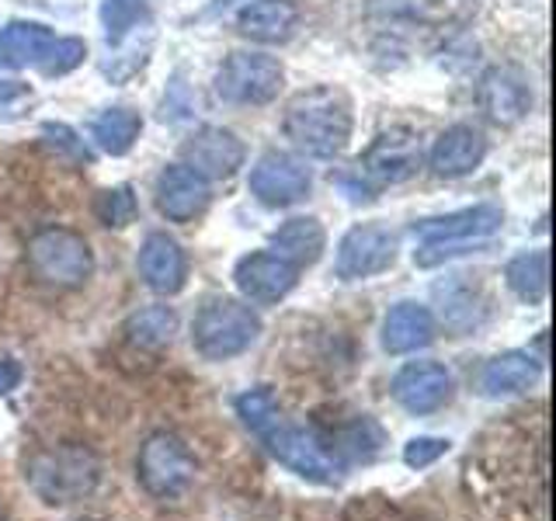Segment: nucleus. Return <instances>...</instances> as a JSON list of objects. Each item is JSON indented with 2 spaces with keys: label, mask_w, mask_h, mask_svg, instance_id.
Instances as JSON below:
<instances>
[{
  "label": "nucleus",
  "mask_w": 556,
  "mask_h": 521,
  "mask_svg": "<svg viewBox=\"0 0 556 521\" xmlns=\"http://www.w3.org/2000/svg\"><path fill=\"white\" fill-rule=\"evenodd\" d=\"M286 136L309 156H338L352 139V112L334 87H309L286 109Z\"/></svg>",
  "instance_id": "1"
},
{
  "label": "nucleus",
  "mask_w": 556,
  "mask_h": 521,
  "mask_svg": "<svg viewBox=\"0 0 556 521\" xmlns=\"http://www.w3.org/2000/svg\"><path fill=\"white\" fill-rule=\"evenodd\" d=\"M282 91V66L261 52H233L216 74V94L230 104H268Z\"/></svg>",
  "instance_id": "2"
},
{
  "label": "nucleus",
  "mask_w": 556,
  "mask_h": 521,
  "mask_svg": "<svg viewBox=\"0 0 556 521\" xmlns=\"http://www.w3.org/2000/svg\"><path fill=\"white\" fill-rule=\"evenodd\" d=\"M257 317L240 303L216 300L208 303L195 320V344L205 358H230L240 355L257 338Z\"/></svg>",
  "instance_id": "3"
},
{
  "label": "nucleus",
  "mask_w": 556,
  "mask_h": 521,
  "mask_svg": "<svg viewBox=\"0 0 556 521\" xmlns=\"http://www.w3.org/2000/svg\"><path fill=\"white\" fill-rule=\"evenodd\" d=\"M28 265L52 285H80L91 275V251L74 230H42L28 243Z\"/></svg>",
  "instance_id": "4"
},
{
  "label": "nucleus",
  "mask_w": 556,
  "mask_h": 521,
  "mask_svg": "<svg viewBox=\"0 0 556 521\" xmlns=\"http://www.w3.org/2000/svg\"><path fill=\"white\" fill-rule=\"evenodd\" d=\"M251 195L268 208H286L309 195V170L289 153H265L251 170Z\"/></svg>",
  "instance_id": "5"
},
{
  "label": "nucleus",
  "mask_w": 556,
  "mask_h": 521,
  "mask_svg": "<svg viewBox=\"0 0 556 521\" xmlns=\"http://www.w3.org/2000/svg\"><path fill=\"white\" fill-rule=\"evenodd\" d=\"M396 257V237L390 226L365 223L348 230L338 247V275L341 278H369L393 265Z\"/></svg>",
  "instance_id": "6"
},
{
  "label": "nucleus",
  "mask_w": 556,
  "mask_h": 521,
  "mask_svg": "<svg viewBox=\"0 0 556 521\" xmlns=\"http://www.w3.org/2000/svg\"><path fill=\"white\" fill-rule=\"evenodd\" d=\"M480 109L497 126H515L532 112V84L521 66H494L480 80Z\"/></svg>",
  "instance_id": "7"
},
{
  "label": "nucleus",
  "mask_w": 556,
  "mask_h": 521,
  "mask_svg": "<svg viewBox=\"0 0 556 521\" xmlns=\"http://www.w3.org/2000/svg\"><path fill=\"white\" fill-rule=\"evenodd\" d=\"M181 156H185V167L202 174L205 181H219L237 174V167L243 164V143L230 129L205 126L188 139Z\"/></svg>",
  "instance_id": "8"
},
{
  "label": "nucleus",
  "mask_w": 556,
  "mask_h": 521,
  "mask_svg": "<svg viewBox=\"0 0 556 521\" xmlns=\"http://www.w3.org/2000/svg\"><path fill=\"white\" fill-rule=\"evenodd\" d=\"M365 174H372L382 185H400L417 174L421 167V139H417L410 129H390L382 132L376 143L369 147L362 161Z\"/></svg>",
  "instance_id": "9"
},
{
  "label": "nucleus",
  "mask_w": 556,
  "mask_h": 521,
  "mask_svg": "<svg viewBox=\"0 0 556 521\" xmlns=\"http://www.w3.org/2000/svg\"><path fill=\"white\" fill-rule=\"evenodd\" d=\"M156 205H161V213L174 223L195 219L208 205V181L191 167L174 164L156 178Z\"/></svg>",
  "instance_id": "10"
},
{
  "label": "nucleus",
  "mask_w": 556,
  "mask_h": 521,
  "mask_svg": "<svg viewBox=\"0 0 556 521\" xmlns=\"http://www.w3.org/2000/svg\"><path fill=\"white\" fill-rule=\"evenodd\" d=\"M237 285L254 303H278L295 285V268L278 254H251L237 265Z\"/></svg>",
  "instance_id": "11"
},
{
  "label": "nucleus",
  "mask_w": 556,
  "mask_h": 521,
  "mask_svg": "<svg viewBox=\"0 0 556 521\" xmlns=\"http://www.w3.org/2000/svg\"><path fill=\"white\" fill-rule=\"evenodd\" d=\"M497 226H501L497 205H473V208H463V213H452V216L414 223V237H421L425 243H459V240L491 237Z\"/></svg>",
  "instance_id": "12"
},
{
  "label": "nucleus",
  "mask_w": 556,
  "mask_h": 521,
  "mask_svg": "<svg viewBox=\"0 0 556 521\" xmlns=\"http://www.w3.org/2000/svg\"><path fill=\"white\" fill-rule=\"evenodd\" d=\"M448 386H452L448 372L442 369V365H434V361H410L393 379L396 399L407 410H417V414L434 410L439 404H445V399H448Z\"/></svg>",
  "instance_id": "13"
},
{
  "label": "nucleus",
  "mask_w": 556,
  "mask_h": 521,
  "mask_svg": "<svg viewBox=\"0 0 556 521\" xmlns=\"http://www.w3.org/2000/svg\"><path fill=\"white\" fill-rule=\"evenodd\" d=\"M486 143L473 126H452L431 147V170L439 178H466L483 161Z\"/></svg>",
  "instance_id": "14"
},
{
  "label": "nucleus",
  "mask_w": 556,
  "mask_h": 521,
  "mask_svg": "<svg viewBox=\"0 0 556 521\" xmlns=\"http://www.w3.org/2000/svg\"><path fill=\"white\" fill-rule=\"evenodd\" d=\"M185 251L167 233H150L139 251V271L153 292H178L185 285Z\"/></svg>",
  "instance_id": "15"
},
{
  "label": "nucleus",
  "mask_w": 556,
  "mask_h": 521,
  "mask_svg": "<svg viewBox=\"0 0 556 521\" xmlns=\"http://www.w3.org/2000/svg\"><path fill=\"white\" fill-rule=\"evenodd\" d=\"M295 22H300V11H295L292 0H254L240 11L243 35H251L257 42H286Z\"/></svg>",
  "instance_id": "16"
},
{
  "label": "nucleus",
  "mask_w": 556,
  "mask_h": 521,
  "mask_svg": "<svg viewBox=\"0 0 556 521\" xmlns=\"http://www.w3.org/2000/svg\"><path fill=\"white\" fill-rule=\"evenodd\" d=\"M434 334V320L425 306L417 303H400L390 309L387 323H382V344L393 355L414 352V347H425Z\"/></svg>",
  "instance_id": "17"
},
{
  "label": "nucleus",
  "mask_w": 556,
  "mask_h": 521,
  "mask_svg": "<svg viewBox=\"0 0 556 521\" xmlns=\"http://www.w3.org/2000/svg\"><path fill=\"white\" fill-rule=\"evenodd\" d=\"M52 39H56L52 28L39 22H11L0 31V66L25 69L31 63H39L42 52L52 46Z\"/></svg>",
  "instance_id": "18"
},
{
  "label": "nucleus",
  "mask_w": 556,
  "mask_h": 521,
  "mask_svg": "<svg viewBox=\"0 0 556 521\" xmlns=\"http://www.w3.org/2000/svg\"><path fill=\"white\" fill-rule=\"evenodd\" d=\"M275 254L289 260L292 268L313 265L324 251V226L317 219H289L286 226H278L271 237Z\"/></svg>",
  "instance_id": "19"
},
{
  "label": "nucleus",
  "mask_w": 556,
  "mask_h": 521,
  "mask_svg": "<svg viewBox=\"0 0 556 521\" xmlns=\"http://www.w3.org/2000/svg\"><path fill=\"white\" fill-rule=\"evenodd\" d=\"M143 476L153 491H174V486H181L188 476H191V462L188 456L178 448V442L170 439H153L147 456H143Z\"/></svg>",
  "instance_id": "20"
},
{
  "label": "nucleus",
  "mask_w": 556,
  "mask_h": 521,
  "mask_svg": "<svg viewBox=\"0 0 556 521\" xmlns=\"http://www.w3.org/2000/svg\"><path fill=\"white\" fill-rule=\"evenodd\" d=\"M94 473L87 469V456H60L49 459L46 469L35 473V486L46 497H70V494H87Z\"/></svg>",
  "instance_id": "21"
},
{
  "label": "nucleus",
  "mask_w": 556,
  "mask_h": 521,
  "mask_svg": "<svg viewBox=\"0 0 556 521\" xmlns=\"http://www.w3.org/2000/svg\"><path fill=\"white\" fill-rule=\"evenodd\" d=\"M139 129H143V122H139L132 109H109L91 122V139L104 153L122 156L132 150Z\"/></svg>",
  "instance_id": "22"
},
{
  "label": "nucleus",
  "mask_w": 556,
  "mask_h": 521,
  "mask_svg": "<svg viewBox=\"0 0 556 521\" xmlns=\"http://www.w3.org/2000/svg\"><path fill=\"white\" fill-rule=\"evenodd\" d=\"M508 285L518 300L526 303H543L546 300V285H549V254L546 251H532L521 254L508 265Z\"/></svg>",
  "instance_id": "23"
},
{
  "label": "nucleus",
  "mask_w": 556,
  "mask_h": 521,
  "mask_svg": "<svg viewBox=\"0 0 556 521\" xmlns=\"http://www.w3.org/2000/svg\"><path fill=\"white\" fill-rule=\"evenodd\" d=\"M535 379V361L526 355H501L483 369L486 393H518Z\"/></svg>",
  "instance_id": "24"
},
{
  "label": "nucleus",
  "mask_w": 556,
  "mask_h": 521,
  "mask_svg": "<svg viewBox=\"0 0 556 521\" xmlns=\"http://www.w3.org/2000/svg\"><path fill=\"white\" fill-rule=\"evenodd\" d=\"M174 327H178V320H174V313L167 306H147L129 317L126 334L139 347H164L174 334Z\"/></svg>",
  "instance_id": "25"
},
{
  "label": "nucleus",
  "mask_w": 556,
  "mask_h": 521,
  "mask_svg": "<svg viewBox=\"0 0 556 521\" xmlns=\"http://www.w3.org/2000/svg\"><path fill=\"white\" fill-rule=\"evenodd\" d=\"M143 17H147V0H104L101 4V25L109 42H122Z\"/></svg>",
  "instance_id": "26"
},
{
  "label": "nucleus",
  "mask_w": 556,
  "mask_h": 521,
  "mask_svg": "<svg viewBox=\"0 0 556 521\" xmlns=\"http://www.w3.org/2000/svg\"><path fill=\"white\" fill-rule=\"evenodd\" d=\"M139 213L136 205V195L129 185H118V188H104L98 191L94 199V216L104 223V226H129Z\"/></svg>",
  "instance_id": "27"
},
{
  "label": "nucleus",
  "mask_w": 556,
  "mask_h": 521,
  "mask_svg": "<svg viewBox=\"0 0 556 521\" xmlns=\"http://www.w3.org/2000/svg\"><path fill=\"white\" fill-rule=\"evenodd\" d=\"M87 56V46L80 39H52V46L42 52V74L46 77H63L70 69H77Z\"/></svg>",
  "instance_id": "28"
},
{
  "label": "nucleus",
  "mask_w": 556,
  "mask_h": 521,
  "mask_svg": "<svg viewBox=\"0 0 556 521\" xmlns=\"http://www.w3.org/2000/svg\"><path fill=\"white\" fill-rule=\"evenodd\" d=\"M42 139L46 143L56 150V153H63V156H70V161H77V164H91V150L84 147V139L70 129V126H60V122H46L42 126Z\"/></svg>",
  "instance_id": "29"
},
{
  "label": "nucleus",
  "mask_w": 556,
  "mask_h": 521,
  "mask_svg": "<svg viewBox=\"0 0 556 521\" xmlns=\"http://www.w3.org/2000/svg\"><path fill=\"white\" fill-rule=\"evenodd\" d=\"M22 379V369H17L14 361H0V393L14 390V382Z\"/></svg>",
  "instance_id": "30"
},
{
  "label": "nucleus",
  "mask_w": 556,
  "mask_h": 521,
  "mask_svg": "<svg viewBox=\"0 0 556 521\" xmlns=\"http://www.w3.org/2000/svg\"><path fill=\"white\" fill-rule=\"evenodd\" d=\"M11 98H25V87L14 84V80H4L0 84V104H8Z\"/></svg>",
  "instance_id": "31"
}]
</instances>
